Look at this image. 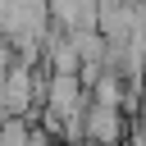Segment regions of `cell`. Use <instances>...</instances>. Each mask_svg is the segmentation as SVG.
I'll return each instance as SVG.
<instances>
[{"instance_id": "6da1fadb", "label": "cell", "mask_w": 146, "mask_h": 146, "mask_svg": "<svg viewBox=\"0 0 146 146\" xmlns=\"http://www.w3.org/2000/svg\"><path fill=\"white\" fill-rule=\"evenodd\" d=\"M82 137H87V141H119V137H123V119H119V110L91 100V105L82 110Z\"/></svg>"}, {"instance_id": "7a4b0ae2", "label": "cell", "mask_w": 146, "mask_h": 146, "mask_svg": "<svg viewBox=\"0 0 146 146\" xmlns=\"http://www.w3.org/2000/svg\"><path fill=\"white\" fill-rule=\"evenodd\" d=\"M46 5H50V14H55L68 32L91 27V23H96V14H100V5H96V0H46Z\"/></svg>"}, {"instance_id": "3957f363", "label": "cell", "mask_w": 146, "mask_h": 146, "mask_svg": "<svg viewBox=\"0 0 146 146\" xmlns=\"http://www.w3.org/2000/svg\"><path fill=\"white\" fill-rule=\"evenodd\" d=\"M27 146H55V137H50V132H46V128H41V132H36V128H32V137H27Z\"/></svg>"}]
</instances>
